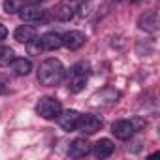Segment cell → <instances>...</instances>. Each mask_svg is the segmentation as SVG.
<instances>
[{
    "mask_svg": "<svg viewBox=\"0 0 160 160\" xmlns=\"http://www.w3.org/2000/svg\"><path fill=\"white\" fill-rule=\"evenodd\" d=\"M36 111H38L40 117H43L47 121H55L62 111V104H60V100H57L53 96H45V98H42L38 102Z\"/></svg>",
    "mask_w": 160,
    "mask_h": 160,
    "instance_id": "3957f363",
    "label": "cell"
},
{
    "mask_svg": "<svg viewBox=\"0 0 160 160\" xmlns=\"http://www.w3.org/2000/svg\"><path fill=\"white\" fill-rule=\"evenodd\" d=\"M12 85V81H10V77L6 75V73H0V94H8L10 92V87Z\"/></svg>",
    "mask_w": 160,
    "mask_h": 160,
    "instance_id": "ac0fdd59",
    "label": "cell"
},
{
    "mask_svg": "<svg viewBox=\"0 0 160 160\" xmlns=\"http://www.w3.org/2000/svg\"><path fill=\"white\" fill-rule=\"evenodd\" d=\"M111 132H113V136L117 139H130L136 134V124L132 121L121 119V121H115L111 124Z\"/></svg>",
    "mask_w": 160,
    "mask_h": 160,
    "instance_id": "8992f818",
    "label": "cell"
},
{
    "mask_svg": "<svg viewBox=\"0 0 160 160\" xmlns=\"http://www.w3.org/2000/svg\"><path fill=\"white\" fill-rule=\"evenodd\" d=\"M117 2H124V0H117Z\"/></svg>",
    "mask_w": 160,
    "mask_h": 160,
    "instance_id": "44dd1931",
    "label": "cell"
},
{
    "mask_svg": "<svg viewBox=\"0 0 160 160\" xmlns=\"http://www.w3.org/2000/svg\"><path fill=\"white\" fill-rule=\"evenodd\" d=\"M91 151L94 152L96 158H109V156L115 152V143H113L111 139H108V138H102V139H98V141L92 145Z\"/></svg>",
    "mask_w": 160,
    "mask_h": 160,
    "instance_id": "30bf717a",
    "label": "cell"
},
{
    "mask_svg": "<svg viewBox=\"0 0 160 160\" xmlns=\"http://www.w3.org/2000/svg\"><path fill=\"white\" fill-rule=\"evenodd\" d=\"M6 36H8V28H6L2 23H0V42H2V40H6Z\"/></svg>",
    "mask_w": 160,
    "mask_h": 160,
    "instance_id": "d6986e66",
    "label": "cell"
},
{
    "mask_svg": "<svg viewBox=\"0 0 160 160\" xmlns=\"http://www.w3.org/2000/svg\"><path fill=\"white\" fill-rule=\"evenodd\" d=\"M38 42H40V45H42L43 49L55 51V49H58V47L62 45V36H60L58 32H45Z\"/></svg>",
    "mask_w": 160,
    "mask_h": 160,
    "instance_id": "7c38bea8",
    "label": "cell"
},
{
    "mask_svg": "<svg viewBox=\"0 0 160 160\" xmlns=\"http://www.w3.org/2000/svg\"><path fill=\"white\" fill-rule=\"evenodd\" d=\"M19 17L27 25H40L45 19V10L40 8V6H36V4H25L19 10Z\"/></svg>",
    "mask_w": 160,
    "mask_h": 160,
    "instance_id": "277c9868",
    "label": "cell"
},
{
    "mask_svg": "<svg viewBox=\"0 0 160 160\" xmlns=\"http://www.w3.org/2000/svg\"><path fill=\"white\" fill-rule=\"evenodd\" d=\"M15 40L19 43H25V45L36 42V30H34V27L32 25H21L15 30Z\"/></svg>",
    "mask_w": 160,
    "mask_h": 160,
    "instance_id": "4fadbf2b",
    "label": "cell"
},
{
    "mask_svg": "<svg viewBox=\"0 0 160 160\" xmlns=\"http://www.w3.org/2000/svg\"><path fill=\"white\" fill-rule=\"evenodd\" d=\"M13 58H15V55H13L12 47H0V68L10 66Z\"/></svg>",
    "mask_w": 160,
    "mask_h": 160,
    "instance_id": "2e32d148",
    "label": "cell"
},
{
    "mask_svg": "<svg viewBox=\"0 0 160 160\" xmlns=\"http://www.w3.org/2000/svg\"><path fill=\"white\" fill-rule=\"evenodd\" d=\"M64 79V66L58 58H45L38 70V81L45 87H57Z\"/></svg>",
    "mask_w": 160,
    "mask_h": 160,
    "instance_id": "6da1fadb",
    "label": "cell"
},
{
    "mask_svg": "<svg viewBox=\"0 0 160 160\" xmlns=\"http://www.w3.org/2000/svg\"><path fill=\"white\" fill-rule=\"evenodd\" d=\"M91 149H92V145H91L85 138H77V139L72 141V145H70V149H68V154H70L72 158H85V156L91 152Z\"/></svg>",
    "mask_w": 160,
    "mask_h": 160,
    "instance_id": "ba28073f",
    "label": "cell"
},
{
    "mask_svg": "<svg viewBox=\"0 0 160 160\" xmlns=\"http://www.w3.org/2000/svg\"><path fill=\"white\" fill-rule=\"evenodd\" d=\"M100 128H102V119L98 115L87 113V115H79V121H77V128L75 130L83 132L85 136H91V134H96Z\"/></svg>",
    "mask_w": 160,
    "mask_h": 160,
    "instance_id": "5b68a950",
    "label": "cell"
},
{
    "mask_svg": "<svg viewBox=\"0 0 160 160\" xmlns=\"http://www.w3.org/2000/svg\"><path fill=\"white\" fill-rule=\"evenodd\" d=\"M85 40L87 38H85V34L81 30H70V32H66L62 36V45L68 47V49H72V51H75V49H79L85 43Z\"/></svg>",
    "mask_w": 160,
    "mask_h": 160,
    "instance_id": "8fae6325",
    "label": "cell"
},
{
    "mask_svg": "<svg viewBox=\"0 0 160 160\" xmlns=\"http://www.w3.org/2000/svg\"><path fill=\"white\" fill-rule=\"evenodd\" d=\"M12 72L15 73V75H28L30 72H32V62L28 60V58H25V57H21V58H13L12 60Z\"/></svg>",
    "mask_w": 160,
    "mask_h": 160,
    "instance_id": "5bb4252c",
    "label": "cell"
},
{
    "mask_svg": "<svg viewBox=\"0 0 160 160\" xmlns=\"http://www.w3.org/2000/svg\"><path fill=\"white\" fill-rule=\"evenodd\" d=\"M89 62L85 60H79L75 62L72 68H70V73H68V89L70 92H81L87 85V79H89Z\"/></svg>",
    "mask_w": 160,
    "mask_h": 160,
    "instance_id": "7a4b0ae2",
    "label": "cell"
},
{
    "mask_svg": "<svg viewBox=\"0 0 160 160\" xmlns=\"http://www.w3.org/2000/svg\"><path fill=\"white\" fill-rule=\"evenodd\" d=\"M25 6V0H4V12L13 15V13H19V10Z\"/></svg>",
    "mask_w": 160,
    "mask_h": 160,
    "instance_id": "e0dca14e",
    "label": "cell"
},
{
    "mask_svg": "<svg viewBox=\"0 0 160 160\" xmlns=\"http://www.w3.org/2000/svg\"><path fill=\"white\" fill-rule=\"evenodd\" d=\"M55 17L60 19V21H70V19L73 17V8L70 6V2H62V4H58L57 10H55Z\"/></svg>",
    "mask_w": 160,
    "mask_h": 160,
    "instance_id": "9a60e30c",
    "label": "cell"
},
{
    "mask_svg": "<svg viewBox=\"0 0 160 160\" xmlns=\"http://www.w3.org/2000/svg\"><path fill=\"white\" fill-rule=\"evenodd\" d=\"M28 2L30 4H36V2H42V0H28Z\"/></svg>",
    "mask_w": 160,
    "mask_h": 160,
    "instance_id": "ffe728a7",
    "label": "cell"
},
{
    "mask_svg": "<svg viewBox=\"0 0 160 160\" xmlns=\"http://www.w3.org/2000/svg\"><path fill=\"white\" fill-rule=\"evenodd\" d=\"M79 115H81V113H77L75 109H66V111L62 109L60 115L57 117V121H58V124H60L62 130H66V132H73V130L77 128Z\"/></svg>",
    "mask_w": 160,
    "mask_h": 160,
    "instance_id": "52a82bcc",
    "label": "cell"
},
{
    "mask_svg": "<svg viewBox=\"0 0 160 160\" xmlns=\"http://www.w3.org/2000/svg\"><path fill=\"white\" fill-rule=\"evenodd\" d=\"M138 27L141 30H145V32H156V28H158V13L154 10L141 13L139 19H138Z\"/></svg>",
    "mask_w": 160,
    "mask_h": 160,
    "instance_id": "9c48e42d",
    "label": "cell"
}]
</instances>
